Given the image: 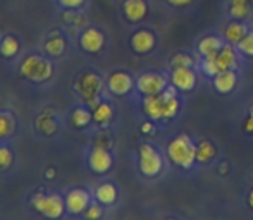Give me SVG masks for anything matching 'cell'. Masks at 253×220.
I'll return each mask as SVG.
<instances>
[{
	"label": "cell",
	"instance_id": "cell-32",
	"mask_svg": "<svg viewBox=\"0 0 253 220\" xmlns=\"http://www.w3.org/2000/svg\"><path fill=\"white\" fill-rule=\"evenodd\" d=\"M84 219L88 220H97V219H102L103 217V205H100L98 201H95V203H91L90 207L84 210L83 214Z\"/></svg>",
	"mask_w": 253,
	"mask_h": 220
},
{
	"label": "cell",
	"instance_id": "cell-19",
	"mask_svg": "<svg viewBox=\"0 0 253 220\" xmlns=\"http://www.w3.org/2000/svg\"><path fill=\"white\" fill-rule=\"evenodd\" d=\"M217 64H219L220 71H227V69H238L241 62V54L238 52V47L231 43H226L220 52L215 57Z\"/></svg>",
	"mask_w": 253,
	"mask_h": 220
},
{
	"label": "cell",
	"instance_id": "cell-22",
	"mask_svg": "<svg viewBox=\"0 0 253 220\" xmlns=\"http://www.w3.org/2000/svg\"><path fill=\"white\" fill-rule=\"evenodd\" d=\"M93 196H95V201H98L103 207H112V205H116L117 200H119V189H117V186L114 183L105 181V183H100L95 187Z\"/></svg>",
	"mask_w": 253,
	"mask_h": 220
},
{
	"label": "cell",
	"instance_id": "cell-26",
	"mask_svg": "<svg viewBox=\"0 0 253 220\" xmlns=\"http://www.w3.org/2000/svg\"><path fill=\"white\" fill-rule=\"evenodd\" d=\"M198 59L190 52H176L169 60V69L172 67H197Z\"/></svg>",
	"mask_w": 253,
	"mask_h": 220
},
{
	"label": "cell",
	"instance_id": "cell-25",
	"mask_svg": "<svg viewBox=\"0 0 253 220\" xmlns=\"http://www.w3.org/2000/svg\"><path fill=\"white\" fill-rule=\"evenodd\" d=\"M21 50V43L14 35H5L0 40V55L3 59H14Z\"/></svg>",
	"mask_w": 253,
	"mask_h": 220
},
{
	"label": "cell",
	"instance_id": "cell-18",
	"mask_svg": "<svg viewBox=\"0 0 253 220\" xmlns=\"http://www.w3.org/2000/svg\"><path fill=\"white\" fill-rule=\"evenodd\" d=\"M91 112H93V124L98 126L100 129H105L112 124L114 120V107L109 100H100L91 107Z\"/></svg>",
	"mask_w": 253,
	"mask_h": 220
},
{
	"label": "cell",
	"instance_id": "cell-21",
	"mask_svg": "<svg viewBox=\"0 0 253 220\" xmlns=\"http://www.w3.org/2000/svg\"><path fill=\"white\" fill-rule=\"evenodd\" d=\"M217 155H219V150H217L215 143L209 138H200L197 141V164L205 167L215 162Z\"/></svg>",
	"mask_w": 253,
	"mask_h": 220
},
{
	"label": "cell",
	"instance_id": "cell-3",
	"mask_svg": "<svg viewBox=\"0 0 253 220\" xmlns=\"http://www.w3.org/2000/svg\"><path fill=\"white\" fill-rule=\"evenodd\" d=\"M55 67L48 57L42 54H30L26 55L19 64V74L23 79L35 84L47 83L53 77Z\"/></svg>",
	"mask_w": 253,
	"mask_h": 220
},
{
	"label": "cell",
	"instance_id": "cell-10",
	"mask_svg": "<svg viewBox=\"0 0 253 220\" xmlns=\"http://www.w3.org/2000/svg\"><path fill=\"white\" fill-rule=\"evenodd\" d=\"M169 76L162 73H143L136 77V91L141 97L159 95L169 88Z\"/></svg>",
	"mask_w": 253,
	"mask_h": 220
},
{
	"label": "cell",
	"instance_id": "cell-31",
	"mask_svg": "<svg viewBox=\"0 0 253 220\" xmlns=\"http://www.w3.org/2000/svg\"><path fill=\"white\" fill-rule=\"evenodd\" d=\"M14 164V153L9 147H0V170L10 169Z\"/></svg>",
	"mask_w": 253,
	"mask_h": 220
},
{
	"label": "cell",
	"instance_id": "cell-5",
	"mask_svg": "<svg viewBox=\"0 0 253 220\" xmlns=\"http://www.w3.org/2000/svg\"><path fill=\"white\" fill-rule=\"evenodd\" d=\"M105 86V81L98 73L95 71H83L80 76L76 77V83H74V91L80 97V100L86 105L93 107L98 100L102 98V91Z\"/></svg>",
	"mask_w": 253,
	"mask_h": 220
},
{
	"label": "cell",
	"instance_id": "cell-12",
	"mask_svg": "<svg viewBox=\"0 0 253 220\" xmlns=\"http://www.w3.org/2000/svg\"><path fill=\"white\" fill-rule=\"evenodd\" d=\"M88 167H90L91 172L98 174V176L110 172L114 167V155L110 148L95 145L90 150V155H88Z\"/></svg>",
	"mask_w": 253,
	"mask_h": 220
},
{
	"label": "cell",
	"instance_id": "cell-7",
	"mask_svg": "<svg viewBox=\"0 0 253 220\" xmlns=\"http://www.w3.org/2000/svg\"><path fill=\"white\" fill-rule=\"evenodd\" d=\"M105 86L112 97H127L131 91L136 88V79L133 77V74L127 73V71L117 69L107 76Z\"/></svg>",
	"mask_w": 253,
	"mask_h": 220
},
{
	"label": "cell",
	"instance_id": "cell-13",
	"mask_svg": "<svg viewBox=\"0 0 253 220\" xmlns=\"http://www.w3.org/2000/svg\"><path fill=\"white\" fill-rule=\"evenodd\" d=\"M91 205V194L83 187H74L66 194V212L71 215H83Z\"/></svg>",
	"mask_w": 253,
	"mask_h": 220
},
{
	"label": "cell",
	"instance_id": "cell-9",
	"mask_svg": "<svg viewBox=\"0 0 253 220\" xmlns=\"http://www.w3.org/2000/svg\"><path fill=\"white\" fill-rule=\"evenodd\" d=\"M169 83L179 93H191L198 86L197 67H172L169 69Z\"/></svg>",
	"mask_w": 253,
	"mask_h": 220
},
{
	"label": "cell",
	"instance_id": "cell-4",
	"mask_svg": "<svg viewBox=\"0 0 253 220\" xmlns=\"http://www.w3.org/2000/svg\"><path fill=\"white\" fill-rule=\"evenodd\" d=\"M166 169V157L155 145L140 143L138 147V170L147 179H157Z\"/></svg>",
	"mask_w": 253,
	"mask_h": 220
},
{
	"label": "cell",
	"instance_id": "cell-37",
	"mask_svg": "<svg viewBox=\"0 0 253 220\" xmlns=\"http://www.w3.org/2000/svg\"><path fill=\"white\" fill-rule=\"evenodd\" d=\"M247 203H248V207L253 210V186L250 187V191H248V196H247Z\"/></svg>",
	"mask_w": 253,
	"mask_h": 220
},
{
	"label": "cell",
	"instance_id": "cell-14",
	"mask_svg": "<svg viewBox=\"0 0 253 220\" xmlns=\"http://www.w3.org/2000/svg\"><path fill=\"white\" fill-rule=\"evenodd\" d=\"M121 12L127 23L140 24L141 21L147 19L148 12H150V5H148V0H123Z\"/></svg>",
	"mask_w": 253,
	"mask_h": 220
},
{
	"label": "cell",
	"instance_id": "cell-38",
	"mask_svg": "<svg viewBox=\"0 0 253 220\" xmlns=\"http://www.w3.org/2000/svg\"><path fill=\"white\" fill-rule=\"evenodd\" d=\"M45 174H47V177H53V176H55V170H53V169H48Z\"/></svg>",
	"mask_w": 253,
	"mask_h": 220
},
{
	"label": "cell",
	"instance_id": "cell-16",
	"mask_svg": "<svg viewBox=\"0 0 253 220\" xmlns=\"http://www.w3.org/2000/svg\"><path fill=\"white\" fill-rule=\"evenodd\" d=\"M226 45L222 35L217 33H209L205 37H202L197 43V54L198 57H207V59H215L217 54L220 52V48Z\"/></svg>",
	"mask_w": 253,
	"mask_h": 220
},
{
	"label": "cell",
	"instance_id": "cell-24",
	"mask_svg": "<svg viewBox=\"0 0 253 220\" xmlns=\"http://www.w3.org/2000/svg\"><path fill=\"white\" fill-rule=\"evenodd\" d=\"M45 54H47L48 57H53V59H59V57H62L64 54H66L67 50V41L66 38L62 37L60 33H52L50 37L45 40Z\"/></svg>",
	"mask_w": 253,
	"mask_h": 220
},
{
	"label": "cell",
	"instance_id": "cell-1",
	"mask_svg": "<svg viewBox=\"0 0 253 220\" xmlns=\"http://www.w3.org/2000/svg\"><path fill=\"white\" fill-rule=\"evenodd\" d=\"M181 105L183 104H181L179 91L169 84V88L166 91H162V93L143 97L141 112L145 113L147 119L153 120L155 124L169 122V120L176 119L177 113L181 112Z\"/></svg>",
	"mask_w": 253,
	"mask_h": 220
},
{
	"label": "cell",
	"instance_id": "cell-30",
	"mask_svg": "<svg viewBox=\"0 0 253 220\" xmlns=\"http://www.w3.org/2000/svg\"><path fill=\"white\" fill-rule=\"evenodd\" d=\"M238 52L245 59H253V30L248 31V35L238 43Z\"/></svg>",
	"mask_w": 253,
	"mask_h": 220
},
{
	"label": "cell",
	"instance_id": "cell-15",
	"mask_svg": "<svg viewBox=\"0 0 253 220\" xmlns=\"http://www.w3.org/2000/svg\"><path fill=\"white\" fill-rule=\"evenodd\" d=\"M240 84V74L238 69H227L220 71L215 77H212V86L217 93L220 95H231Z\"/></svg>",
	"mask_w": 253,
	"mask_h": 220
},
{
	"label": "cell",
	"instance_id": "cell-23",
	"mask_svg": "<svg viewBox=\"0 0 253 220\" xmlns=\"http://www.w3.org/2000/svg\"><path fill=\"white\" fill-rule=\"evenodd\" d=\"M69 122L73 124V127H76V129H86V127L93 122V112H91V109L84 107V105H78V107H74L71 110Z\"/></svg>",
	"mask_w": 253,
	"mask_h": 220
},
{
	"label": "cell",
	"instance_id": "cell-28",
	"mask_svg": "<svg viewBox=\"0 0 253 220\" xmlns=\"http://www.w3.org/2000/svg\"><path fill=\"white\" fill-rule=\"evenodd\" d=\"M198 73L203 74L207 79H212L220 73V67L215 59H207V57H198Z\"/></svg>",
	"mask_w": 253,
	"mask_h": 220
},
{
	"label": "cell",
	"instance_id": "cell-34",
	"mask_svg": "<svg viewBox=\"0 0 253 220\" xmlns=\"http://www.w3.org/2000/svg\"><path fill=\"white\" fill-rule=\"evenodd\" d=\"M243 131L247 134H253V107L248 110V115L243 120Z\"/></svg>",
	"mask_w": 253,
	"mask_h": 220
},
{
	"label": "cell",
	"instance_id": "cell-11",
	"mask_svg": "<svg viewBox=\"0 0 253 220\" xmlns=\"http://www.w3.org/2000/svg\"><path fill=\"white\" fill-rule=\"evenodd\" d=\"M78 43H80L81 50L84 54L90 55H98L105 48L107 45V37L105 33L97 26H86L78 37Z\"/></svg>",
	"mask_w": 253,
	"mask_h": 220
},
{
	"label": "cell",
	"instance_id": "cell-35",
	"mask_svg": "<svg viewBox=\"0 0 253 220\" xmlns=\"http://www.w3.org/2000/svg\"><path fill=\"white\" fill-rule=\"evenodd\" d=\"M164 3H169L172 7H177V9H183V7H188L195 2V0H160Z\"/></svg>",
	"mask_w": 253,
	"mask_h": 220
},
{
	"label": "cell",
	"instance_id": "cell-6",
	"mask_svg": "<svg viewBox=\"0 0 253 220\" xmlns=\"http://www.w3.org/2000/svg\"><path fill=\"white\" fill-rule=\"evenodd\" d=\"M31 207L35 212L47 219H60L66 212V198L59 193H37L31 198Z\"/></svg>",
	"mask_w": 253,
	"mask_h": 220
},
{
	"label": "cell",
	"instance_id": "cell-27",
	"mask_svg": "<svg viewBox=\"0 0 253 220\" xmlns=\"http://www.w3.org/2000/svg\"><path fill=\"white\" fill-rule=\"evenodd\" d=\"M14 129H16L14 115L10 112H5V110H0V141L12 136Z\"/></svg>",
	"mask_w": 253,
	"mask_h": 220
},
{
	"label": "cell",
	"instance_id": "cell-33",
	"mask_svg": "<svg viewBox=\"0 0 253 220\" xmlns=\"http://www.w3.org/2000/svg\"><path fill=\"white\" fill-rule=\"evenodd\" d=\"M86 0H59V3L64 7V9H69V10H76L81 9L84 5Z\"/></svg>",
	"mask_w": 253,
	"mask_h": 220
},
{
	"label": "cell",
	"instance_id": "cell-20",
	"mask_svg": "<svg viewBox=\"0 0 253 220\" xmlns=\"http://www.w3.org/2000/svg\"><path fill=\"white\" fill-rule=\"evenodd\" d=\"M226 10L231 19L248 21L253 16V0H226Z\"/></svg>",
	"mask_w": 253,
	"mask_h": 220
},
{
	"label": "cell",
	"instance_id": "cell-2",
	"mask_svg": "<svg viewBox=\"0 0 253 220\" xmlns=\"http://www.w3.org/2000/svg\"><path fill=\"white\" fill-rule=\"evenodd\" d=\"M166 157L172 165L183 170H191L197 165V143L190 134H176L167 143Z\"/></svg>",
	"mask_w": 253,
	"mask_h": 220
},
{
	"label": "cell",
	"instance_id": "cell-8",
	"mask_svg": "<svg viewBox=\"0 0 253 220\" xmlns=\"http://www.w3.org/2000/svg\"><path fill=\"white\" fill-rule=\"evenodd\" d=\"M157 43H159V37L155 31L147 26L136 28L129 35V47L136 55H150L157 48Z\"/></svg>",
	"mask_w": 253,
	"mask_h": 220
},
{
	"label": "cell",
	"instance_id": "cell-17",
	"mask_svg": "<svg viewBox=\"0 0 253 220\" xmlns=\"http://www.w3.org/2000/svg\"><path fill=\"white\" fill-rule=\"evenodd\" d=\"M250 30L252 28H250V24H248V21L231 19L229 23L224 26V31H222L224 41H226V43L234 45V47H238V43L247 37Z\"/></svg>",
	"mask_w": 253,
	"mask_h": 220
},
{
	"label": "cell",
	"instance_id": "cell-29",
	"mask_svg": "<svg viewBox=\"0 0 253 220\" xmlns=\"http://www.w3.org/2000/svg\"><path fill=\"white\" fill-rule=\"evenodd\" d=\"M38 129H40L42 134H45V136H50L57 131V120L53 119L50 113H43V115H40V119H38Z\"/></svg>",
	"mask_w": 253,
	"mask_h": 220
},
{
	"label": "cell",
	"instance_id": "cell-36",
	"mask_svg": "<svg viewBox=\"0 0 253 220\" xmlns=\"http://www.w3.org/2000/svg\"><path fill=\"white\" fill-rule=\"evenodd\" d=\"M153 131H155V122H153V120H145L143 124H141V133L143 134H152Z\"/></svg>",
	"mask_w": 253,
	"mask_h": 220
}]
</instances>
